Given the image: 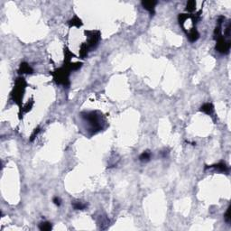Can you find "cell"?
Here are the masks:
<instances>
[{
  "label": "cell",
  "mask_w": 231,
  "mask_h": 231,
  "mask_svg": "<svg viewBox=\"0 0 231 231\" xmlns=\"http://www.w3.org/2000/svg\"><path fill=\"white\" fill-rule=\"evenodd\" d=\"M34 70L31 68V66L26 62H22L19 68V73L23 74H32Z\"/></svg>",
  "instance_id": "obj_7"
},
{
  "label": "cell",
  "mask_w": 231,
  "mask_h": 231,
  "mask_svg": "<svg viewBox=\"0 0 231 231\" xmlns=\"http://www.w3.org/2000/svg\"><path fill=\"white\" fill-rule=\"evenodd\" d=\"M213 109H214V107L211 103H205L200 108V111L206 114H211L213 112Z\"/></svg>",
  "instance_id": "obj_9"
},
{
  "label": "cell",
  "mask_w": 231,
  "mask_h": 231,
  "mask_svg": "<svg viewBox=\"0 0 231 231\" xmlns=\"http://www.w3.org/2000/svg\"><path fill=\"white\" fill-rule=\"evenodd\" d=\"M195 7H196V2L195 1H188L187 3V5H186V10L189 11V12H193L195 10Z\"/></svg>",
  "instance_id": "obj_15"
},
{
  "label": "cell",
  "mask_w": 231,
  "mask_h": 231,
  "mask_svg": "<svg viewBox=\"0 0 231 231\" xmlns=\"http://www.w3.org/2000/svg\"><path fill=\"white\" fill-rule=\"evenodd\" d=\"M87 35H89V42L87 43L88 47L89 48H93L95 47L99 41V38H100V33L99 31H88L86 32Z\"/></svg>",
  "instance_id": "obj_5"
},
{
  "label": "cell",
  "mask_w": 231,
  "mask_h": 231,
  "mask_svg": "<svg viewBox=\"0 0 231 231\" xmlns=\"http://www.w3.org/2000/svg\"><path fill=\"white\" fill-rule=\"evenodd\" d=\"M225 220L227 223H230L231 221V217H230V206L227 209V212L225 214Z\"/></svg>",
  "instance_id": "obj_17"
},
{
  "label": "cell",
  "mask_w": 231,
  "mask_h": 231,
  "mask_svg": "<svg viewBox=\"0 0 231 231\" xmlns=\"http://www.w3.org/2000/svg\"><path fill=\"white\" fill-rule=\"evenodd\" d=\"M88 50H89V47H88L87 43H83V44L81 45L80 51H79V54H80V56H81L82 58L85 57V56L88 54Z\"/></svg>",
  "instance_id": "obj_13"
},
{
  "label": "cell",
  "mask_w": 231,
  "mask_h": 231,
  "mask_svg": "<svg viewBox=\"0 0 231 231\" xmlns=\"http://www.w3.org/2000/svg\"><path fill=\"white\" fill-rule=\"evenodd\" d=\"M83 117L89 123V126H90L93 133H96L101 129V126L99 123V116H97L96 112H89L85 116H83Z\"/></svg>",
  "instance_id": "obj_3"
},
{
  "label": "cell",
  "mask_w": 231,
  "mask_h": 231,
  "mask_svg": "<svg viewBox=\"0 0 231 231\" xmlns=\"http://www.w3.org/2000/svg\"><path fill=\"white\" fill-rule=\"evenodd\" d=\"M217 44H216V50L220 53H228L230 49V42L227 41L224 38V36L220 35L217 37Z\"/></svg>",
  "instance_id": "obj_4"
},
{
  "label": "cell",
  "mask_w": 231,
  "mask_h": 231,
  "mask_svg": "<svg viewBox=\"0 0 231 231\" xmlns=\"http://www.w3.org/2000/svg\"><path fill=\"white\" fill-rule=\"evenodd\" d=\"M53 203H54L56 206H60V205H61V199H60V198H58V197L53 198Z\"/></svg>",
  "instance_id": "obj_19"
},
{
  "label": "cell",
  "mask_w": 231,
  "mask_h": 231,
  "mask_svg": "<svg viewBox=\"0 0 231 231\" xmlns=\"http://www.w3.org/2000/svg\"><path fill=\"white\" fill-rule=\"evenodd\" d=\"M39 132H40V128H36V129H35L34 133H33V134H32V136H31L30 141H34V139L35 138V136H37V134H38Z\"/></svg>",
  "instance_id": "obj_18"
},
{
  "label": "cell",
  "mask_w": 231,
  "mask_h": 231,
  "mask_svg": "<svg viewBox=\"0 0 231 231\" xmlns=\"http://www.w3.org/2000/svg\"><path fill=\"white\" fill-rule=\"evenodd\" d=\"M86 204H83L82 202H75V203H73V208L75 209H84L85 208H86Z\"/></svg>",
  "instance_id": "obj_16"
},
{
  "label": "cell",
  "mask_w": 231,
  "mask_h": 231,
  "mask_svg": "<svg viewBox=\"0 0 231 231\" xmlns=\"http://www.w3.org/2000/svg\"><path fill=\"white\" fill-rule=\"evenodd\" d=\"M151 158V154L149 152H144L139 156V160L141 162H148Z\"/></svg>",
  "instance_id": "obj_14"
},
{
  "label": "cell",
  "mask_w": 231,
  "mask_h": 231,
  "mask_svg": "<svg viewBox=\"0 0 231 231\" xmlns=\"http://www.w3.org/2000/svg\"><path fill=\"white\" fill-rule=\"evenodd\" d=\"M69 74H70V72H69V69L67 67L58 69L52 72V76L54 78L55 81L58 84L63 85L64 87H68L70 85Z\"/></svg>",
  "instance_id": "obj_2"
},
{
  "label": "cell",
  "mask_w": 231,
  "mask_h": 231,
  "mask_svg": "<svg viewBox=\"0 0 231 231\" xmlns=\"http://www.w3.org/2000/svg\"><path fill=\"white\" fill-rule=\"evenodd\" d=\"M25 86H26V82H25V79L18 78L16 79L15 87L14 89V91L12 92V97H13V99L15 100V102H16L18 105H20L21 100L23 99V95H24Z\"/></svg>",
  "instance_id": "obj_1"
},
{
  "label": "cell",
  "mask_w": 231,
  "mask_h": 231,
  "mask_svg": "<svg viewBox=\"0 0 231 231\" xmlns=\"http://www.w3.org/2000/svg\"><path fill=\"white\" fill-rule=\"evenodd\" d=\"M187 35H188V38H189V40H190L191 42H195V41H197V40L199 39V35L198 31H197L195 28L191 29V30L189 31V33L187 34Z\"/></svg>",
  "instance_id": "obj_10"
},
{
  "label": "cell",
  "mask_w": 231,
  "mask_h": 231,
  "mask_svg": "<svg viewBox=\"0 0 231 231\" xmlns=\"http://www.w3.org/2000/svg\"><path fill=\"white\" fill-rule=\"evenodd\" d=\"M209 168H214L219 172H227L229 171V168L228 166L226 165V163L224 162H219V163H217V164H213V165H210V166H207L206 169H209Z\"/></svg>",
  "instance_id": "obj_8"
},
{
  "label": "cell",
  "mask_w": 231,
  "mask_h": 231,
  "mask_svg": "<svg viewBox=\"0 0 231 231\" xmlns=\"http://www.w3.org/2000/svg\"><path fill=\"white\" fill-rule=\"evenodd\" d=\"M142 5L145 9H146L152 15L154 14V7L157 4V1H142Z\"/></svg>",
  "instance_id": "obj_6"
},
{
  "label": "cell",
  "mask_w": 231,
  "mask_h": 231,
  "mask_svg": "<svg viewBox=\"0 0 231 231\" xmlns=\"http://www.w3.org/2000/svg\"><path fill=\"white\" fill-rule=\"evenodd\" d=\"M68 24H69L70 27H72V26H77V27H79V26L82 25V22H81V20H80L78 16H74L72 19H71V20L68 22Z\"/></svg>",
  "instance_id": "obj_11"
},
{
  "label": "cell",
  "mask_w": 231,
  "mask_h": 231,
  "mask_svg": "<svg viewBox=\"0 0 231 231\" xmlns=\"http://www.w3.org/2000/svg\"><path fill=\"white\" fill-rule=\"evenodd\" d=\"M39 229L42 231H49L51 230L52 229V226L50 222H42L40 225H39Z\"/></svg>",
  "instance_id": "obj_12"
}]
</instances>
